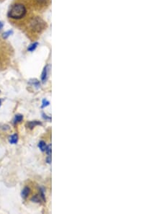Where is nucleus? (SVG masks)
Instances as JSON below:
<instances>
[{"label": "nucleus", "mask_w": 162, "mask_h": 214, "mask_svg": "<svg viewBox=\"0 0 162 214\" xmlns=\"http://www.w3.org/2000/svg\"><path fill=\"white\" fill-rule=\"evenodd\" d=\"M30 84H32V85L35 86V87L38 89L41 87V83H40L39 81H38L37 79H31V82H30Z\"/></svg>", "instance_id": "nucleus-11"}, {"label": "nucleus", "mask_w": 162, "mask_h": 214, "mask_svg": "<svg viewBox=\"0 0 162 214\" xmlns=\"http://www.w3.org/2000/svg\"><path fill=\"white\" fill-rule=\"evenodd\" d=\"M39 195H40V196L41 197L43 201L45 202V194H44V190L43 188H41V187H40V189H39Z\"/></svg>", "instance_id": "nucleus-14"}, {"label": "nucleus", "mask_w": 162, "mask_h": 214, "mask_svg": "<svg viewBox=\"0 0 162 214\" xmlns=\"http://www.w3.org/2000/svg\"><path fill=\"white\" fill-rule=\"evenodd\" d=\"M38 45V43L37 42H35V43L31 44V45L28 48H27V50H28V51H31V52L34 51V50L36 49V48H37Z\"/></svg>", "instance_id": "nucleus-12"}, {"label": "nucleus", "mask_w": 162, "mask_h": 214, "mask_svg": "<svg viewBox=\"0 0 162 214\" xmlns=\"http://www.w3.org/2000/svg\"><path fill=\"white\" fill-rule=\"evenodd\" d=\"M23 115H21V114L15 115V118H14V120H13L14 125H16L17 124H18V123H20L21 121L23 120Z\"/></svg>", "instance_id": "nucleus-8"}, {"label": "nucleus", "mask_w": 162, "mask_h": 214, "mask_svg": "<svg viewBox=\"0 0 162 214\" xmlns=\"http://www.w3.org/2000/svg\"><path fill=\"white\" fill-rule=\"evenodd\" d=\"M18 141V135L13 134L9 138V142L11 144H16Z\"/></svg>", "instance_id": "nucleus-7"}, {"label": "nucleus", "mask_w": 162, "mask_h": 214, "mask_svg": "<svg viewBox=\"0 0 162 214\" xmlns=\"http://www.w3.org/2000/svg\"><path fill=\"white\" fill-rule=\"evenodd\" d=\"M3 28V23L2 22H0V30Z\"/></svg>", "instance_id": "nucleus-20"}, {"label": "nucleus", "mask_w": 162, "mask_h": 214, "mask_svg": "<svg viewBox=\"0 0 162 214\" xmlns=\"http://www.w3.org/2000/svg\"><path fill=\"white\" fill-rule=\"evenodd\" d=\"M46 146H47L46 143H45L44 141H41L38 143V148L41 149L42 152H45V149H46Z\"/></svg>", "instance_id": "nucleus-9"}, {"label": "nucleus", "mask_w": 162, "mask_h": 214, "mask_svg": "<svg viewBox=\"0 0 162 214\" xmlns=\"http://www.w3.org/2000/svg\"><path fill=\"white\" fill-rule=\"evenodd\" d=\"M50 105V102L48 100H46V99H43V101H42V106H41V108H46V107L48 106H49Z\"/></svg>", "instance_id": "nucleus-13"}, {"label": "nucleus", "mask_w": 162, "mask_h": 214, "mask_svg": "<svg viewBox=\"0 0 162 214\" xmlns=\"http://www.w3.org/2000/svg\"><path fill=\"white\" fill-rule=\"evenodd\" d=\"M27 13V9L25 5L22 3H16L9 9L8 17L13 20H19L25 17Z\"/></svg>", "instance_id": "nucleus-1"}, {"label": "nucleus", "mask_w": 162, "mask_h": 214, "mask_svg": "<svg viewBox=\"0 0 162 214\" xmlns=\"http://www.w3.org/2000/svg\"><path fill=\"white\" fill-rule=\"evenodd\" d=\"M42 201H43V200H42L41 197L40 196V195H34L31 198V201L35 202V203H41Z\"/></svg>", "instance_id": "nucleus-10"}, {"label": "nucleus", "mask_w": 162, "mask_h": 214, "mask_svg": "<svg viewBox=\"0 0 162 214\" xmlns=\"http://www.w3.org/2000/svg\"><path fill=\"white\" fill-rule=\"evenodd\" d=\"M46 162L48 164H51V156H48L46 158Z\"/></svg>", "instance_id": "nucleus-18"}, {"label": "nucleus", "mask_w": 162, "mask_h": 214, "mask_svg": "<svg viewBox=\"0 0 162 214\" xmlns=\"http://www.w3.org/2000/svg\"><path fill=\"white\" fill-rule=\"evenodd\" d=\"M1 128H2L4 131H5V130L6 131V130H8V129H9V127L6 125V126H3L2 127H1Z\"/></svg>", "instance_id": "nucleus-19"}, {"label": "nucleus", "mask_w": 162, "mask_h": 214, "mask_svg": "<svg viewBox=\"0 0 162 214\" xmlns=\"http://www.w3.org/2000/svg\"><path fill=\"white\" fill-rule=\"evenodd\" d=\"M1 105H2V100L0 99V106H1Z\"/></svg>", "instance_id": "nucleus-21"}, {"label": "nucleus", "mask_w": 162, "mask_h": 214, "mask_svg": "<svg viewBox=\"0 0 162 214\" xmlns=\"http://www.w3.org/2000/svg\"><path fill=\"white\" fill-rule=\"evenodd\" d=\"M45 152L48 154V156H51V144H49V146H46V149H45Z\"/></svg>", "instance_id": "nucleus-15"}, {"label": "nucleus", "mask_w": 162, "mask_h": 214, "mask_svg": "<svg viewBox=\"0 0 162 214\" xmlns=\"http://www.w3.org/2000/svg\"><path fill=\"white\" fill-rule=\"evenodd\" d=\"M48 74H49V68H48V66H45L44 69L42 72V75H41V81L43 83H45L46 82L47 79H48Z\"/></svg>", "instance_id": "nucleus-5"}, {"label": "nucleus", "mask_w": 162, "mask_h": 214, "mask_svg": "<svg viewBox=\"0 0 162 214\" xmlns=\"http://www.w3.org/2000/svg\"><path fill=\"white\" fill-rule=\"evenodd\" d=\"M12 33H13V31H12V30H9V31L6 32V33H5L3 34V38H5V39H6V38H7L8 37H9V36Z\"/></svg>", "instance_id": "nucleus-16"}, {"label": "nucleus", "mask_w": 162, "mask_h": 214, "mask_svg": "<svg viewBox=\"0 0 162 214\" xmlns=\"http://www.w3.org/2000/svg\"><path fill=\"white\" fill-rule=\"evenodd\" d=\"M30 29L35 33H39L44 28V22L38 17H33L30 22Z\"/></svg>", "instance_id": "nucleus-2"}, {"label": "nucleus", "mask_w": 162, "mask_h": 214, "mask_svg": "<svg viewBox=\"0 0 162 214\" xmlns=\"http://www.w3.org/2000/svg\"><path fill=\"white\" fill-rule=\"evenodd\" d=\"M42 116H43V118L44 120H49V121H51V117L48 116L46 114L43 113V114H42Z\"/></svg>", "instance_id": "nucleus-17"}, {"label": "nucleus", "mask_w": 162, "mask_h": 214, "mask_svg": "<svg viewBox=\"0 0 162 214\" xmlns=\"http://www.w3.org/2000/svg\"><path fill=\"white\" fill-rule=\"evenodd\" d=\"M30 193H31V188L29 187H25L21 192V196L23 198L25 199L28 197Z\"/></svg>", "instance_id": "nucleus-6"}, {"label": "nucleus", "mask_w": 162, "mask_h": 214, "mask_svg": "<svg viewBox=\"0 0 162 214\" xmlns=\"http://www.w3.org/2000/svg\"><path fill=\"white\" fill-rule=\"evenodd\" d=\"M35 5L39 8H44L48 6L49 3V0H33Z\"/></svg>", "instance_id": "nucleus-3"}, {"label": "nucleus", "mask_w": 162, "mask_h": 214, "mask_svg": "<svg viewBox=\"0 0 162 214\" xmlns=\"http://www.w3.org/2000/svg\"><path fill=\"white\" fill-rule=\"evenodd\" d=\"M36 126H42V123L38 120H32L27 123V124H26V126L30 129H33Z\"/></svg>", "instance_id": "nucleus-4"}]
</instances>
